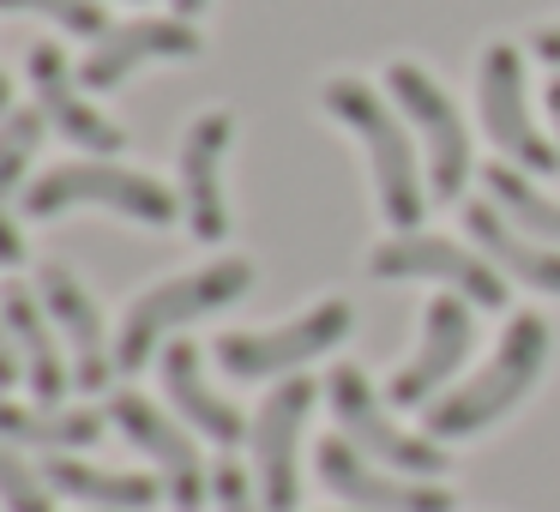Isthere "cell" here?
I'll use <instances>...</instances> for the list:
<instances>
[{"label":"cell","instance_id":"obj_1","mask_svg":"<svg viewBox=\"0 0 560 512\" xmlns=\"http://www.w3.org/2000/svg\"><path fill=\"white\" fill-rule=\"evenodd\" d=\"M548 356H555V326H548L542 314H512V326L500 331V344L482 362V374L428 404V434L434 440H470V434H482V428H494L500 416H512L530 398V386L542 380Z\"/></svg>","mask_w":560,"mask_h":512},{"label":"cell","instance_id":"obj_2","mask_svg":"<svg viewBox=\"0 0 560 512\" xmlns=\"http://www.w3.org/2000/svg\"><path fill=\"white\" fill-rule=\"evenodd\" d=\"M247 290H254V259H242V254H223V259H211V266H199V271H182V278H170V283H151V290L121 314V331H115V368H121V374H139V368L163 350L170 331L194 326V319L218 314V307H230V302H242Z\"/></svg>","mask_w":560,"mask_h":512},{"label":"cell","instance_id":"obj_3","mask_svg":"<svg viewBox=\"0 0 560 512\" xmlns=\"http://www.w3.org/2000/svg\"><path fill=\"white\" fill-rule=\"evenodd\" d=\"M319 103H326V115H338V121L368 146V163H374V194H380L386 223L398 235L416 230L422 211H428L422 163H416V146H410V133H404V121L392 115V103L380 97L374 85H362V79H326Z\"/></svg>","mask_w":560,"mask_h":512},{"label":"cell","instance_id":"obj_4","mask_svg":"<svg viewBox=\"0 0 560 512\" xmlns=\"http://www.w3.org/2000/svg\"><path fill=\"white\" fill-rule=\"evenodd\" d=\"M79 206H103L115 218H133V223H151V230H170L182 199L163 194V182L139 170H121V163H103V158H79V163H55L43 170L37 182L25 187L19 211L37 223L61 218V211H79Z\"/></svg>","mask_w":560,"mask_h":512},{"label":"cell","instance_id":"obj_5","mask_svg":"<svg viewBox=\"0 0 560 512\" xmlns=\"http://www.w3.org/2000/svg\"><path fill=\"white\" fill-rule=\"evenodd\" d=\"M326 398H331V416H338L343 440H350L355 452H368L374 464H386V470H398V476H422V482H440V476L452 470L446 446H440L434 434H410V428L392 422L380 392L368 386V374L355 362H338L326 374Z\"/></svg>","mask_w":560,"mask_h":512},{"label":"cell","instance_id":"obj_6","mask_svg":"<svg viewBox=\"0 0 560 512\" xmlns=\"http://www.w3.org/2000/svg\"><path fill=\"white\" fill-rule=\"evenodd\" d=\"M355 331V307L343 295H326L307 314L283 319L271 331H223L218 338V368L230 380H290L295 368H307L314 356L338 350Z\"/></svg>","mask_w":560,"mask_h":512},{"label":"cell","instance_id":"obj_7","mask_svg":"<svg viewBox=\"0 0 560 512\" xmlns=\"http://www.w3.org/2000/svg\"><path fill=\"white\" fill-rule=\"evenodd\" d=\"M368 271L380 283H410V278H428V283H446L452 295H464L470 307H506V271L494 266L488 254H470V247L446 242V235H422V230H392L386 242L368 254Z\"/></svg>","mask_w":560,"mask_h":512},{"label":"cell","instance_id":"obj_8","mask_svg":"<svg viewBox=\"0 0 560 512\" xmlns=\"http://www.w3.org/2000/svg\"><path fill=\"white\" fill-rule=\"evenodd\" d=\"M386 91L428 146V194L458 199L470 182V133L458 121V103L446 97V85L422 61H386Z\"/></svg>","mask_w":560,"mask_h":512},{"label":"cell","instance_id":"obj_9","mask_svg":"<svg viewBox=\"0 0 560 512\" xmlns=\"http://www.w3.org/2000/svg\"><path fill=\"white\" fill-rule=\"evenodd\" d=\"M476 103H482V127L494 139L500 158H512L530 175H560V151L548 133L530 121V97H524V55L512 43H488L482 49V79H476Z\"/></svg>","mask_w":560,"mask_h":512},{"label":"cell","instance_id":"obj_10","mask_svg":"<svg viewBox=\"0 0 560 512\" xmlns=\"http://www.w3.org/2000/svg\"><path fill=\"white\" fill-rule=\"evenodd\" d=\"M319 386L314 380H278L271 398L259 404L254 422V470H259V500L266 512H295L302 500V428L314 416Z\"/></svg>","mask_w":560,"mask_h":512},{"label":"cell","instance_id":"obj_11","mask_svg":"<svg viewBox=\"0 0 560 512\" xmlns=\"http://www.w3.org/2000/svg\"><path fill=\"white\" fill-rule=\"evenodd\" d=\"M109 422L163 470V494H170L175 512H199L211 500V470H206V458H199V446L187 440V428H175L151 398H139V392H115Z\"/></svg>","mask_w":560,"mask_h":512},{"label":"cell","instance_id":"obj_12","mask_svg":"<svg viewBox=\"0 0 560 512\" xmlns=\"http://www.w3.org/2000/svg\"><path fill=\"white\" fill-rule=\"evenodd\" d=\"M314 464H319V482L338 500H350L355 512H452V494L440 482L386 470V464H374L368 452H355L343 434L319 440Z\"/></svg>","mask_w":560,"mask_h":512},{"label":"cell","instance_id":"obj_13","mask_svg":"<svg viewBox=\"0 0 560 512\" xmlns=\"http://www.w3.org/2000/svg\"><path fill=\"white\" fill-rule=\"evenodd\" d=\"M37 295H43V307H49L55 331H61L67 356H73V386L79 392H109L115 344H109V326H103V307L91 302V290L73 278V266H67V259H43Z\"/></svg>","mask_w":560,"mask_h":512},{"label":"cell","instance_id":"obj_14","mask_svg":"<svg viewBox=\"0 0 560 512\" xmlns=\"http://www.w3.org/2000/svg\"><path fill=\"white\" fill-rule=\"evenodd\" d=\"M206 55V37H199L194 19H127V25L103 31L91 43V55L79 61V85L85 91H115L121 79H133L139 67L151 61H199Z\"/></svg>","mask_w":560,"mask_h":512},{"label":"cell","instance_id":"obj_15","mask_svg":"<svg viewBox=\"0 0 560 512\" xmlns=\"http://www.w3.org/2000/svg\"><path fill=\"white\" fill-rule=\"evenodd\" d=\"M25 73H31V97H37L43 121H49L67 146L91 151V158H115V151H127V133L103 109H91L85 85H79V67H67V55L55 49V43H31Z\"/></svg>","mask_w":560,"mask_h":512},{"label":"cell","instance_id":"obj_16","mask_svg":"<svg viewBox=\"0 0 560 512\" xmlns=\"http://www.w3.org/2000/svg\"><path fill=\"white\" fill-rule=\"evenodd\" d=\"M470 350H476L470 302H464V295H434L428 314H422V344H416V356L392 374L386 398L398 404V410H410V404H434V392L458 374Z\"/></svg>","mask_w":560,"mask_h":512},{"label":"cell","instance_id":"obj_17","mask_svg":"<svg viewBox=\"0 0 560 512\" xmlns=\"http://www.w3.org/2000/svg\"><path fill=\"white\" fill-rule=\"evenodd\" d=\"M230 139H235L230 109H206L182 139V211H187V230L206 247L230 235V206H223V158H230Z\"/></svg>","mask_w":560,"mask_h":512},{"label":"cell","instance_id":"obj_18","mask_svg":"<svg viewBox=\"0 0 560 512\" xmlns=\"http://www.w3.org/2000/svg\"><path fill=\"white\" fill-rule=\"evenodd\" d=\"M0 314H7V331L19 344V362H25V386L37 404H61L67 386H73V356L61 350V331H55L49 307H43L37 283H7L0 290Z\"/></svg>","mask_w":560,"mask_h":512},{"label":"cell","instance_id":"obj_19","mask_svg":"<svg viewBox=\"0 0 560 512\" xmlns=\"http://www.w3.org/2000/svg\"><path fill=\"white\" fill-rule=\"evenodd\" d=\"M464 230H470V242L482 247L512 283L560 295V247L542 242V235H530V230H518L494 199H470V206H464Z\"/></svg>","mask_w":560,"mask_h":512},{"label":"cell","instance_id":"obj_20","mask_svg":"<svg viewBox=\"0 0 560 512\" xmlns=\"http://www.w3.org/2000/svg\"><path fill=\"white\" fill-rule=\"evenodd\" d=\"M163 392H170V404L187 416V428L211 434L218 446H242V440L254 434V428H247V416L235 410L230 398H218V392H211L199 344H163Z\"/></svg>","mask_w":560,"mask_h":512},{"label":"cell","instance_id":"obj_21","mask_svg":"<svg viewBox=\"0 0 560 512\" xmlns=\"http://www.w3.org/2000/svg\"><path fill=\"white\" fill-rule=\"evenodd\" d=\"M43 482H49L55 494L85 500V507H97V512H151L158 500H170L158 476L103 470V464H85V458H73V452H49V464H43Z\"/></svg>","mask_w":560,"mask_h":512},{"label":"cell","instance_id":"obj_22","mask_svg":"<svg viewBox=\"0 0 560 512\" xmlns=\"http://www.w3.org/2000/svg\"><path fill=\"white\" fill-rule=\"evenodd\" d=\"M0 440L37 452H85L103 440L97 410H67V404H13L0 398Z\"/></svg>","mask_w":560,"mask_h":512},{"label":"cell","instance_id":"obj_23","mask_svg":"<svg viewBox=\"0 0 560 512\" xmlns=\"http://www.w3.org/2000/svg\"><path fill=\"white\" fill-rule=\"evenodd\" d=\"M43 109H19L0 121V266L19 271L25 266V235H19V182H25L31 158H37L43 146Z\"/></svg>","mask_w":560,"mask_h":512},{"label":"cell","instance_id":"obj_24","mask_svg":"<svg viewBox=\"0 0 560 512\" xmlns=\"http://www.w3.org/2000/svg\"><path fill=\"white\" fill-rule=\"evenodd\" d=\"M482 187L518 230H530V235H542V242L560 247V199H548L542 187H530V175H524L518 163H488Z\"/></svg>","mask_w":560,"mask_h":512},{"label":"cell","instance_id":"obj_25","mask_svg":"<svg viewBox=\"0 0 560 512\" xmlns=\"http://www.w3.org/2000/svg\"><path fill=\"white\" fill-rule=\"evenodd\" d=\"M0 500H7V512H55V488L7 440H0Z\"/></svg>","mask_w":560,"mask_h":512},{"label":"cell","instance_id":"obj_26","mask_svg":"<svg viewBox=\"0 0 560 512\" xmlns=\"http://www.w3.org/2000/svg\"><path fill=\"white\" fill-rule=\"evenodd\" d=\"M0 13H43L67 37H85V43H97L109 31V13H103L97 0H0Z\"/></svg>","mask_w":560,"mask_h":512},{"label":"cell","instance_id":"obj_27","mask_svg":"<svg viewBox=\"0 0 560 512\" xmlns=\"http://www.w3.org/2000/svg\"><path fill=\"white\" fill-rule=\"evenodd\" d=\"M211 500H218V512H266L259 482L242 464H218V470H211Z\"/></svg>","mask_w":560,"mask_h":512},{"label":"cell","instance_id":"obj_28","mask_svg":"<svg viewBox=\"0 0 560 512\" xmlns=\"http://www.w3.org/2000/svg\"><path fill=\"white\" fill-rule=\"evenodd\" d=\"M19 380H25V362H19V344H13V331H7V314H0V392L19 386Z\"/></svg>","mask_w":560,"mask_h":512},{"label":"cell","instance_id":"obj_29","mask_svg":"<svg viewBox=\"0 0 560 512\" xmlns=\"http://www.w3.org/2000/svg\"><path fill=\"white\" fill-rule=\"evenodd\" d=\"M530 55L548 61V67H560V25H536L530 31Z\"/></svg>","mask_w":560,"mask_h":512},{"label":"cell","instance_id":"obj_30","mask_svg":"<svg viewBox=\"0 0 560 512\" xmlns=\"http://www.w3.org/2000/svg\"><path fill=\"white\" fill-rule=\"evenodd\" d=\"M170 7H175V19H199V13L211 7V0H170Z\"/></svg>","mask_w":560,"mask_h":512},{"label":"cell","instance_id":"obj_31","mask_svg":"<svg viewBox=\"0 0 560 512\" xmlns=\"http://www.w3.org/2000/svg\"><path fill=\"white\" fill-rule=\"evenodd\" d=\"M542 103H548V121H555V127H560V73H555V79H548V97H542Z\"/></svg>","mask_w":560,"mask_h":512},{"label":"cell","instance_id":"obj_32","mask_svg":"<svg viewBox=\"0 0 560 512\" xmlns=\"http://www.w3.org/2000/svg\"><path fill=\"white\" fill-rule=\"evenodd\" d=\"M13 103V79H7V67H0V109Z\"/></svg>","mask_w":560,"mask_h":512}]
</instances>
